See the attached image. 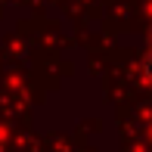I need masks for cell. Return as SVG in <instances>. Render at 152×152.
<instances>
[{"mask_svg": "<svg viewBox=\"0 0 152 152\" xmlns=\"http://www.w3.org/2000/svg\"><path fill=\"white\" fill-rule=\"evenodd\" d=\"M143 81L152 87V50L146 53V59H143Z\"/></svg>", "mask_w": 152, "mask_h": 152, "instance_id": "obj_1", "label": "cell"}, {"mask_svg": "<svg viewBox=\"0 0 152 152\" xmlns=\"http://www.w3.org/2000/svg\"><path fill=\"white\" fill-rule=\"evenodd\" d=\"M149 50H152V31H149Z\"/></svg>", "mask_w": 152, "mask_h": 152, "instance_id": "obj_2", "label": "cell"}]
</instances>
